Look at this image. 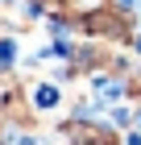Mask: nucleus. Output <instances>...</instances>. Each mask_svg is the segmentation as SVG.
Segmentation results:
<instances>
[{
	"mask_svg": "<svg viewBox=\"0 0 141 145\" xmlns=\"http://www.w3.org/2000/svg\"><path fill=\"white\" fill-rule=\"evenodd\" d=\"M58 104V91L54 87H37V108H54Z\"/></svg>",
	"mask_w": 141,
	"mask_h": 145,
	"instance_id": "nucleus-1",
	"label": "nucleus"
},
{
	"mask_svg": "<svg viewBox=\"0 0 141 145\" xmlns=\"http://www.w3.org/2000/svg\"><path fill=\"white\" fill-rule=\"evenodd\" d=\"M12 145H42V141H37V137H17Z\"/></svg>",
	"mask_w": 141,
	"mask_h": 145,
	"instance_id": "nucleus-2",
	"label": "nucleus"
},
{
	"mask_svg": "<svg viewBox=\"0 0 141 145\" xmlns=\"http://www.w3.org/2000/svg\"><path fill=\"white\" fill-rule=\"evenodd\" d=\"M133 4H137V0H120V8H133Z\"/></svg>",
	"mask_w": 141,
	"mask_h": 145,
	"instance_id": "nucleus-3",
	"label": "nucleus"
}]
</instances>
